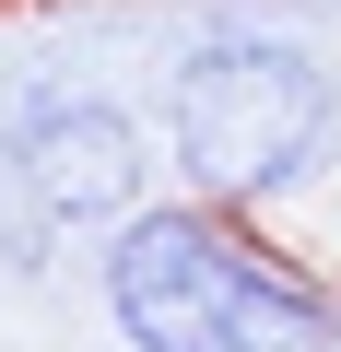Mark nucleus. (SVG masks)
Masks as SVG:
<instances>
[{
	"instance_id": "nucleus-1",
	"label": "nucleus",
	"mask_w": 341,
	"mask_h": 352,
	"mask_svg": "<svg viewBox=\"0 0 341 352\" xmlns=\"http://www.w3.org/2000/svg\"><path fill=\"white\" fill-rule=\"evenodd\" d=\"M94 305L118 352H341V294L236 200H153L106 235Z\"/></svg>"
},
{
	"instance_id": "nucleus-2",
	"label": "nucleus",
	"mask_w": 341,
	"mask_h": 352,
	"mask_svg": "<svg viewBox=\"0 0 341 352\" xmlns=\"http://www.w3.org/2000/svg\"><path fill=\"white\" fill-rule=\"evenodd\" d=\"M153 129H165V164H177L200 200L282 212V200H306L341 164V71L306 36L224 24V36H189L165 59Z\"/></svg>"
},
{
	"instance_id": "nucleus-3",
	"label": "nucleus",
	"mask_w": 341,
	"mask_h": 352,
	"mask_svg": "<svg viewBox=\"0 0 341 352\" xmlns=\"http://www.w3.org/2000/svg\"><path fill=\"white\" fill-rule=\"evenodd\" d=\"M153 153L165 129L94 71H24L0 94V188L48 235H118L130 212H153Z\"/></svg>"
}]
</instances>
